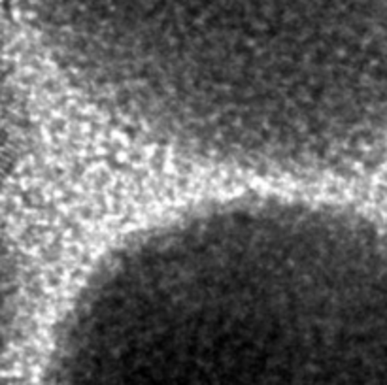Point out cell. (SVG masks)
I'll return each instance as SVG.
<instances>
[{
    "instance_id": "obj_1",
    "label": "cell",
    "mask_w": 387,
    "mask_h": 385,
    "mask_svg": "<svg viewBox=\"0 0 387 385\" xmlns=\"http://www.w3.org/2000/svg\"><path fill=\"white\" fill-rule=\"evenodd\" d=\"M47 385H387V227L251 197L136 232L76 293Z\"/></svg>"
},
{
    "instance_id": "obj_2",
    "label": "cell",
    "mask_w": 387,
    "mask_h": 385,
    "mask_svg": "<svg viewBox=\"0 0 387 385\" xmlns=\"http://www.w3.org/2000/svg\"><path fill=\"white\" fill-rule=\"evenodd\" d=\"M28 310V278L19 253L0 236V353L19 334Z\"/></svg>"
},
{
    "instance_id": "obj_3",
    "label": "cell",
    "mask_w": 387,
    "mask_h": 385,
    "mask_svg": "<svg viewBox=\"0 0 387 385\" xmlns=\"http://www.w3.org/2000/svg\"><path fill=\"white\" fill-rule=\"evenodd\" d=\"M26 140V113L15 85L0 70V181L11 172Z\"/></svg>"
}]
</instances>
